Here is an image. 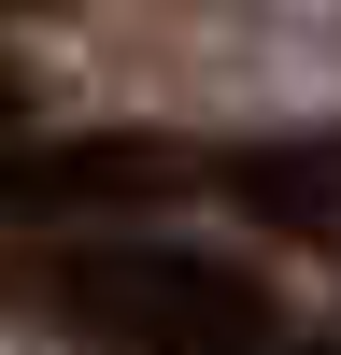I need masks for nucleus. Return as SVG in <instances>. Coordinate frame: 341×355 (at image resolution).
Returning <instances> with one entry per match:
<instances>
[{
	"instance_id": "obj_2",
	"label": "nucleus",
	"mask_w": 341,
	"mask_h": 355,
	"mask_svg": "<svg viewBox=\"0 0 341 355\" xmlns=\"http://www.w3.org/2000/svg\"><path fill=\"white\" fill-rule=\"evenodd\" d=\"M170 185H185V157H170V142H128V128H100V142H15V157H0V227L128 214V199H170Z\"/></svg>"
},
{
	"instance_id": "obj_3",
	"label": "nucleus",
	"mask_w": 341,
	"mask_h": 355,
	"mask_svg": "<svg viewBox=\"0 0 341 355\" xmlns=\"http://www.w3.org/2000/svg\"><path fill=\"white\" fill-rule=\"evenodd\" d=\"M256 227H341V142H242L213 171Z\"/></svg>"
},
{
	"instance_id": "obj_5",
	"label": "nucleus",
	"mask_w": 341,
	"mask_h": 355,
	"mask_svg": "<svg viewBox=\"0 0 341 355\" xmlns=\"http://www.w3.org/2000/svg\"><path fill=\"white\" fill-rule=\"evenodd\" d=\"M270 355H284V341H270Z\"/></svg>"
},
{
	"instance_id": "obj_4",
	"label": "nucleus",
	"mask_w": 341,
	"mask_h": 355,
	"mask_svg": "<svg viewBox=\"0 0 341 355\" xmlns=\"http://www.w3.org/2000/svg\"><path fill=\"white\" fill-rule=\"evenodd\" d=\"M0 15H15V0H0Z\"/></svg>"
},
{
	"instance_id": "obj_1",
	"label": "nucleus",
	"mask_w": 341,
	"mask_h": 355,
	"mask_svg": "<svg viewBox=\"0 0 341 355\" xmlns=\"http://www.w3.org/2000/svg\"><path fill=\"white\" fill-rule=\"evenodd\" d=\"M28 299L57 313L71 341L100 355H270L284 341V299L227 256H185V242H85V256H43Z\"/></svg>"
}]
</instances>
